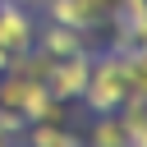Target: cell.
<instances>
[{
    "label": "cell",
    "mask_w": 147,
    "mask_h": 147,
    "mask_svg": "<svg viewBox=\"0 0 147 147\" xmlns=\"http://www.w3.org/2000/svg\"><path fill=\"white\" fill-rule=\"evenodd\" d=\"M37 46V18L28 5H14V0H0V51L9 55H23Z\"/></svg>",
    "instance_id": "3957f363"
},
{
    "label": "cell",
    "mask_w": 147,
    "mask_h": 147,
    "mask_svg": "<svg viewBox=\"0 0 147 147\" xmlns=\"http://www.w3.org/2000/svg\"><path fill=\"white\" fill-rule=\"evenodd\" d=\"M14 5H28V9H32V5H41V0H14Z\"/></svg>",
    "instance_id": "30bf717a"
},
{
    "label": "cell",
    "mask_w": 147,
    "mask_h": 147,
    "mask_svg": "<svg viewBox=\"0 0 147 147\" xmlns=\"http://www.w3.org/2000/svg\"><path fill=\"white\" fill-rule=\"evenodd\" d=\"M18 129H23V115H14V110H0V142H9Z\"/></svg>",
    "instance_id": "9c48e42d"
},
{
    "label": "cell",
    "mask_w": 147,
    "mask_h": 147,
    "mask_svg": "<svg viewBox=\"0 0 147 147\" xmlns=\"http://www.w3.org/2000/svg\"><path fill=\"white\" fill-rule=\"evenodd\" d=\"M78 101H83L87 110H96V115H110V110H119V106L129 101V64H124L119 51L92 55V64H87V87H83Z\"/></svg>",
    "instance_id": "6da1fadb"
},
{
    "label": "cell",
    "mask_w": 147,
    "mask_h": 147,
    "mask_svg": "<svg viewBox=\"0 0 147 147\" xmlns=\"http://www.w3.org/2000/svg\"><path fill=\"white\" fill-rule=\"evenodd\" d=\"M124 64H129V96L147 101V51H129Z\"/></svg>",
    "instance_id": "ba28073f"
},
{
    "label": "cell",
    "mask_w": 147,
    "mask_h": 147,
    "mask_svg": "<svg viewBox=\"0 0 147 147\" xmlns=\"http://www.w3.org/2000/svg\"><path fill=\"white\" fill-rule=\"evenodd\" d=\"M87 64H92V55L87 51H78V55H64V60H51V69H46V92L55 96V101H78L83 96V87H87Z\"/></svg>",
    "instance_id": "7a4b0ae2"
},
{
    "label": "cell",
    "mask_w": 147,
    "mask_h": 147,
    "mask_svg": "<svg viewBox=\"0 0 147 147\" xmlns=\"http://www.w3.org/2000/svg\"><path fill=\"white\" fill-rule=\"evenodd\" d=\"M83 142H87V147H124V119H119V110L96 115V119H92V133H87Z\"/></svg>",
    "instance_id": "8992f818"
},
{
    "label": "cell",
    "mask_w": 147,
    "mask_h": 147,
    "mask_svg": "<svg viewBox=\"0 0 147 147\" xmlns=\"http://www.w3.org/2000/svg\"><path fill=\"white\" fill-rule=\"evenodd\" d=\"M74 138L64 124H28V147H69Z\"/></svg>",
    "instance_id": "52a82bcc"
},
{
    "label": "cell",
    "mask_w": 147,
    "mask_h": 147,
    "mask_svg": "<svg viewBox=\"0 0 147 147\" xmlns=\"http://www.w3.org/2000/svg\"><path fill=\"white\" fill-rule=\"evenodd\" d=\"M69 147H87V142H83V138H74V142H69Z\"/></svg>",
    "instance_id": "8fae6325"
},
{
    "label": "cell",
    "mask_w": 147,
    "mask_h": 147,
    "mask_svg": "<svg viewBox=\"0 0 147 147\" xmlns=\"http://www.w3.org/2000/svg\"><path fill=\"white\" fill-rule=\"evenodd\" d=\"M41 5H46L51 23H64V28H78V32L96 28V23L110 14L101 0H41Z\"/></svg>",
    "instance_id": "277c9868"
},
{
    "label": "cell",
    "mask_w": 147,
    "mask_h": 147,
    "mask_svg": "<svg viewBox=\"0 0 147 147\" xmlns=\"http://www.w3.org/2000/svg\"><path fill=\"white\" fill-rule=\"evenodd\" d=\"M87 32H78V28H64V23H46L41 32H37V51L46 55V60H64V55H78V51H87V41H83Z\"/></svg>",
    "instance_id": "5b68a950"
}]
</instances>
